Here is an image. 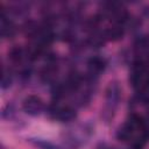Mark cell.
Returning a JSON list of instances; mask_svg holds the SVG:
<instances>
[{"mask_svg": "<svg viewBox=\"0 0 149 149\" xmlns=\"http://www.w3.org/2000/svg\"><path fill=\"white\" fill-rule=\"evenodd\" d=\"M87 66H88L90 73L93 74V76H97L98 73H100V72H102L105 70V68H106V61L102 57L94 56V57H91L88 59Z\"/></svg>", "mask_w": 149, "mask_h": 149, "instance_id": "cell-4", "label": "cell"}, {"mask_svg": "<svg viewBox=\"0 0 149 149\" xmlns=\"http://www.w3.org/2000/svg\"><path fill=\"white\" fill-rule=\"evenodd\" d=\"M123 28L122 26H119V24H115L113 27H109L105 30L104 33V36L106 40H109V41H118L120 38L123 37Z\"/></svg>", "mask_w": 149, "mask_h": 149, "instance_id": "cell-5", "label": "cell"}, {"mask_svg": "<svg viewBox=\"0 0 149 149\" xmlns=\"http://www.w3.org/2000/svg\"><path fill=\"white\" fill-rule=\"evenodd\" d=\"M104 40H105V36L104 35H101V34H93V35H91L88 42L93 47H100L104 43Z\"/></svg>", "mask_w": 149, "mask_h": 149, "instance_id": "cell-9", "label": "cell"}, {"mask_svg": "<svg viewBox=\"0 0 149 149\" xmlns=\"http://www.w3.org/2000/svg\"><path fill=\"white\" fill-rule=\"evenodd\" d=\"M10 83H12V78H10L9 73H7L6 71H3L2 78H1V87L2 88H6V87L10 86Z\"/></svg>", "mask_w": 149, "mask_h": 149, "instance_id": "cell-10", "label": "cell"}, {"mask_svg": "<svg viewBox=\"0 0 149 149\" xmlns=\"http://www.w3.org/2000/svg\"><path fill=\"white\" fill-rule=\"evenodd\" d=\"M135 129H136V128L128 121L127 123H125L122 127L119 128L116 136H118V139H119L120 141H128V140L132 139L133 133H134Z\"/></svg>", "mask_w": 149, "mask_h": 149, "instance_id": "cell-6", "label": "cell"}, {"mask_svg": "<svg viewBox=\"0 0 149 149\" xmlns=\"http://www.w3.org/2000/svg\"><path fill=\"white\" fill-rule=\"evenodd\" d=\"M51 113L54 114V118L62 121V122H68L71 121L76 118L77 113L74 111V108L70 107V106H64V107H55Z\"/></svg>", "mask_w": 149, "mask_h": 149, "instance_id": "cell-3", "label": "cell"}, {"mask_svg": "<svg viewBox=\"0 0 149 149\" xmlns=\"http://www.w3.org/2000/svg\"><path fill=\"white\" fill-rule=\"evenodd\" d=\"M121 97V87L116 81L109 83V85L106 88V109L104 114L108 113L109 118L113 116V113L120 101Z\"/></svg>", "mask_w": 149, "mask_h": 149, "instance_id": "cell-1", "label": "cell"}, {"mask_svg": "<svg viewBox=\"0 0 149 149\" xmlns=\"http://www.w3.org/2000/svg\"><path fill=\"white\" fill-rule=\"evenodd\" d=\"M147 102H148V105H147V111H148V114H149V100H148Z\"/></svg>", "mask_w": 149, "mask_h": 149, "instance_id": "cell-11", "label": "cell"}, {"mask_svg": "<svg viewBox=\"0 0 149 149\" xmlns=\"http://www.w3.org/2000/svg\"><path fill=\"white\" fill-rule=\"evenodd\" d=\"M22 108L23 111L29 114V115H38L41 114V112L43 111L44 108V104L42 101V99L40 97H36V95H29L27 97L23 102H22Z\"/></svg>", "mask_w": 149, "mask_h": 149, "instance_id": "cell-2", "label": "cell"}, {"mask_svg": "<svg viewBox=\"0 0 149 149\" xmlns=\"http://www.w3.org/2000/svg\"><path fill=\"white\" fill-rule=\"evenodd\" d=\"M23 56H24V52H23L22 48H20V47H14L9 51V58L14 63H20L22 61Z\"/></svg>", "mask_w": 149, "mask_h": 149, "instance_id": "cell-7", "label": "cell"}, {"mask_svg": "<svg viewBox=\"0 0 149 149\" xmlns=\"http://www.w3.org/2000/svg\"><path fill=\"white\" fill-rule=\"evenodd\" d=\"M33 142H34V144H35L36 147H38V148H41V149H61V148H58L57 146H55V144H52V143H50V142H48V141L34 140Z\"/></svg>", "mask_w": 149, "mask_h": 149, "instance_id": "cell-8", "label": "cell"}]
</instances>
